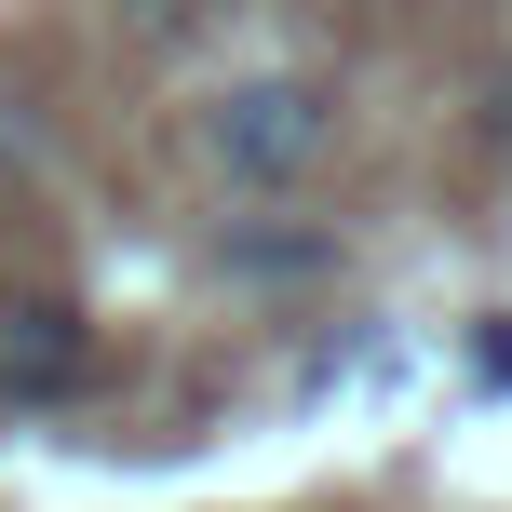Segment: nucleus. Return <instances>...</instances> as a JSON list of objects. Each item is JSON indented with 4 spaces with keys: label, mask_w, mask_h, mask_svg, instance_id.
<instances>
[{
    "label": "nucleus",
    "mask_w": 512,
    "mask_h": 512,
    "mask_svg": "<svg viewBox=\"0 0 512 512\" xmlns=\"http://www.w3.org/2000/svg\"><path fill=\"white\" fill-rule=\"evenodd\" d=\"M351 14H405V0H351Z\"/></svg>",
    "instance_id": "obj_6"
},
{
    "label": "nucleus",
    "mask_w": 512,
    "mask_h": 512,
    "mask_svg": "<svg viewBox=\"0 0 512 512\" xmlns=\"http://www.w3.org/2000/svg\"><path fill=\"white\" fill-rule=\"evenodd\" d=\"M122 27H135V41H189V27H203V0H122Z\"/></svg>",
    "instance_id": "obj_4"
},
{
    "label": "nucleus",
    "mask_w": 512,
    "mask_h": 512,
    "mask_svg": "<svg viewBox=\"0 0 512 512\" xmlns=\"http://www.w3.org/2000/svg\"><path fill=\"white\" fill-rule=\"evenodd\" d=\"M472 378H486V391H512V324H486V337H472Z\"/></svg>",
    "instance_id": "obj_5"
},
{
    "label": "nucleus",
    "mask_w": 512,
    "mask_h": 512,
    "mask_svg": "<svg viewBox=\"0 0 512 512\" xmlns=\"http://www.w3.org/2000/svg\"><path fill=\"white\" fill-rule=\"evenodd\" d=\"M230 270H256V283H310V270H324V243H310V230H243Z\"/></svg>",
    "instance_id": "obj_3"
},
{
    "label": "nucleus",
    "mask_w": 512,
    "mask_h": 512,
    "mask_svg": "<svg viewBox=\"0 0 512 512\" xmlns=\"http://www.w3.org/2000/svg\"><path fill=\"white\" fill-rule=\"evenodd\" d=\"M81 364H95V324L68 297H0V405H68Z\"/></svg>",
    "instance_id": "obj_2"
},
{
    "label": "nucleus",
    "mask_w": 512,
    "mask_h": 512,
    "mask_svg": "<svg viewBox=\"0 0 512 512\" xmlns=\"http://www.w3.org/2000/svg\"><path fill=\"white\" fill-rule=\"evenodd\" d=\"M324 149H337V81H310V68H243L230 95H203V162L256 203L310 189Z\"/></svg>",
    "instance_id": "obj_1"
}]
</instances>
